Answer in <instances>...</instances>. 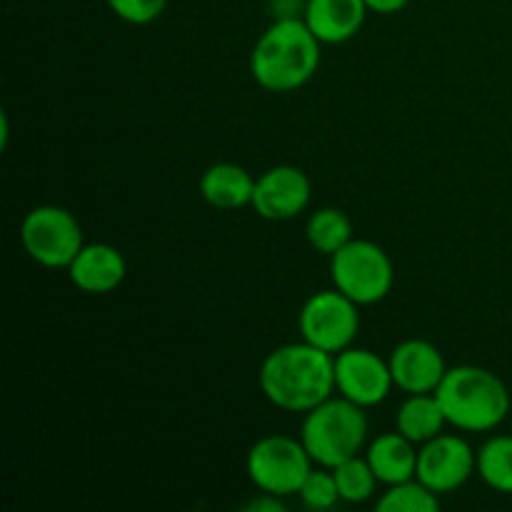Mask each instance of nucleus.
Segmentation results:
<instances>
[{
    "label": "nucleus",
    "instance_id": "13",
    "mask_svg": "<svg viewBox=\"0 0 512 512\" xmlns=\"http://www.w3.org/2000/svg\"><path fill=\"white\" fill-rule=\"evenodd\" d=\"M128 263L115 245L85 243L73 263L68 265V278L80 293L108 295L125 280Z\"/></svg>",
    "mask_w": 512,
    "mask_h": 512
},
{
    "label": "nucleus",
    "instance_id": "24",
    "mask_svg": "<svg viewBox=\"0 0 512 512\" xmlns=\"http://www.w3.org/2000/svg\"><path fill=\"white\" fill-rule=\"evenodd\" d=\"M370 8V13H378V15H393L400 13L403 8H408L410 0H365Z\"/></svg>",
    "mask_w": 512,
    "mask_h": 512
},
{
    "label": "nucleus",
    "instance_id": "2",
    "mask_svg": "<svg viewBox=\"0 0 512 512\" xmlns=\"http://www.w3.org/2000/svg\"><path fill=\"white\" fill-rule=\"evenodd\" d=\"M320 45L303 18L275 20L253 45L250 75L270 93H293L318 73Z\"/></svg>",
    "mask_w": 512,
    "mask_h": 512
},
{
    "label": "nucleus",
    "instance_id": "18",
    "mask_svg": "<svg viewBox=\"0 0 512 512\" xmlns=\"http://www.w3.org/2000/svg\"><path fill=\"white\" fill-rule=\"evenodd\" d=\"M305 238L315 253L330 258L353 240V223L340 208H320L305 223Z\"/></svg>",
    "mask_w": 512,
    "mask_h": 512
},
{
    "label": "nucleus",
    "instance_id": "14",
    "mask_svg": "<svg viewBox=\"0 0 512 512\" xmlns=\"http://www.w3.org/2000/svg\"><path fill=\"white\" fill-rule=\"evenodd\" d=\"M370 8L365 0H308L303 20L323 45H340L363 30Z\"/></svg>",
    "mask_w": 512,
    "mask_h": 512
},
{
    "label": "nucleus",
    "instance_id": "20",
    "mask_svg": "<svg viewBox=\"0 0 512 512\" xmlns=\"http://www.w3.org/2000/svg\"><path fill=\"white\" fill-rule=\"evenodd\" d=\"M438 508L440 495L433 493L428 485L420 483L418 478L388 485V490L375 503L378 512H435Z\"/></svg>",
    "mask_w": 512,
    "mask_h": 512
},
{
    "label": "nucleus",
    "instance_id": "12",
    "mask_svg": "<svg viewBox=\"0 0 512 512\" xmlns=\"http://www.w3.org/2000/svg\"><path fill=\"white\" fill-rule=\"evenodd\" d=\"M388 363L395 388L403 390L405 395L435 393L448 373L443 353L430 340L420 338H410L395 345Z\"/></svg>",
    "mask_w": 512,
    "mask_h": 512
},
{
    "label": "nucleus",
    "instance_id": "21",
    "mask_svg": "<svg viewBox=\"0 0 512 512\" xmlns=\"http://www.w3.org/2000/svg\"><path fill=\"white\" fill-rule=\"evenodd\" d=\"M330 470H333L335 483H338L340 500H345V503H365V500L373 498L375 488L380 485L373 468H370L368 458H360V455H355V458L345 460V463L335 465Z\"/></svg>",
    "mask_w": 512,
    "mask_h": 512
},
{
    "label": "nucleus",
    "instance_id": "16",
    "mask_svg": "<svg viewBox=\"0 0 512 512\" xmlns=\"http://www.w3.org/2000/svg\"><path fill=\"white\" fill-rule=\"evenodd\" d=\"M365 458H368L370 468H373L380 485L405 483V480L415 478V470H418V450H415V443L405 438V435H400L398 430L378 435L368 445V450H365Z\"/></svg>",
    "mask_w": 512,
    "mask_h": 512
},
{
    "label": "nucleus",
    "instance_id": "10",
    "mask_svg": "<svg viewBox=\"0 0 512 512\" xmlns=\"http://www.w3.org/2000/svg\"><path fill=\"white\" fill-rule=\"evenodd\" d=\"M395 388L388 360L368 348H348L335 355V390L360 408L380 405Z\"/></svg>",
    "mask_w": 512,
    "mask_h": 512
},
{
    "label": "nucleus",
    "instance_id": "9",
    "mask_svg": "<svg viewBox=\"0 0 512 512\" xmlns=\"http://www.w3.org/2000/svg\"><path fill=\"white\" fill-rule=\"evenodd\" d=\"M478 473V453L460 435L440 433L418 450L415 478L433 493L448 495L463 488Z\"/></svg>",
    "mask_w": 512,
    "mask_h": 512
},
{
    "label": "nucleus",
    "instance_id": "4",
    "mask_svg": "<svg viewBox=\"0 0 512 512\" xmlns=\"http://www.w3.org/2000/svg\"><path fill=\"white\" fill-rule=\"evenodd\" d=\"M368 433L370 425L365 408L340 395V398H328L318 408L305 413L300 440L315 465L335 468L363 453Z\"/></svg>",
    "mask_w": 512,
    "mask_h": 512
},
{
    "label": "nucleus",
    "instance_id": "5",
    "mask_svg": "<svg viewBox=\"0 0 512 512\" xmlns=\"http://www.w3.org/2000/svg\"><path fill=\"white\" fill-rule=\"evenodd\" d=\"M330 280L333 288L363 308L388 298L395 283V268L390 255L378 243L353 238L338 253L330 255Z\"/></svg>",
    "mask_w": 512,
    "mask_h": 512
},
{
    "label": "nucleus",
    "instance_id": "8",
    "mask_svg": "<svg viewBox=\"0 0 512 512\" xmlns=\"http://www.w3.org/2000/svg\"><path fill=\"white\" fill-rule=\"evenodd\" d=\"M360 305L353 303L338 288L313 293L303 303L298 315V328L305 343L338 355L353 348L360 333Z\"/></svg>",
    "mask_w": 512,
    "mask_h": 512
},
{
    "label": "nucleus",
    "instance_id": "15",
    "mask_svg": "<svg viewBox=\"0 0 512 512\" xmlns=\"http://www.w3.org/2000/svg\"><path fill=\"white\" fill-rule=\"evenodd\" d=\"M200 198L218 210H240L253 205L255 178L235 163H215L200 175Z\"/></svg>",
    "mask_w": 512,
    "mask_h": 512
},
{
    "label": "nucleus",
    "instance_id": "23",
    "mask_svg": "<svg viewBox=\"0 0 512 512\" xmlns=\"http://www.w3.org/2000/svg\"><path fill=\"white\" fill-rule=\"evenodd\" d=\"M115 18L128 25H150L165 13L168 0H105Z\"/></svg>",
    "mask_w": 512,
    "mask_h": 512
},
{
    "label": "nucleus",
    "instance_id": "11",
    "mask_svg": "<svg viewBox=\"0 0 512 512\" xmlns=\"http://www.w3.org/2000/svg\"><path fill=\"white\" fill-rule=\"evenodd\" d=\"M313 198L310 178L295 165H275L255 178L253 205L250 208L265 220L283 223L303 213Z\"/></svg>",
    "mask_w": 512,
    "mask_h": 512
},
{
    "label": "nucleus",
    "instance_id": "1",
    "mask_svg": "<svg viewBox=\"0 0 512 512\" xmlns=\"http://www.w3.org/2000/svg\"><path fill=\"white\" fill-rule=\"evenodd\" d=\"M258 383L270 405L308 413L335 393V355L305 343H288L265 355Z\"/></svg>",
    "mask_w": 512,
    "mask_h": 512
},
{
    "label": "nucleus",
    "instance_id": "6",
    "mask_svg": "<svg viewBox=\"0 0 512 512\" xmlns=\"http://www.w3.org/2000/svg\"><path fill=\"white\" fill-rule=\"evenodd\" d=\"M245 468H248L250 483L260 493L290 498L303 488L305 478L313 470V458L300 438L265 435L248 450Z\"/></svg>",
    "mask_w": 512,
    "mask_h": 512
},
{
    "label": "nucleus",
    "instance_id": "7",
    "mask_svg": "<svg viewBox=\"0 0 512 512\" xmlns=\"http://www.w3.org/2000/svg\"><path fill=\"white\" fill-rule=\"evenodd\" d=\"M20 243L30 260L50 270L68 268L85 245L83 228L70 210L60 205H38L20 223Z\"/></svg>",
    "mask_w": 512,
    "mask_h": 512
},
{
    "label": "nucleus",
    "instance_id": "19",
    "mask_svg": "<svg viewBox=\"0 0 512 512\" xmlns=\"http://www.w3.org/2000/svg\"><path fill=\"white\" fill-rule=\"evenodd\" d=\"M478 475L495 493L512 495V435H495L478 450Z\"/></svg>",
    "mask_w": 512,
    "mask_h": 512
},
{
    "label": "nucleus",
    "instance_id": "17",
    "mask_svg": "<svg viewBox=\"0 0 512 512\" xmlns=\"http://www.w3.org/2000/svg\"><path fill=\"white\" fill-rule=\"evenodd\" d=\"M445 425H448V420H445L435 393L408 395L395 413V430L413 440L415 445H425L428 440L438 438Z\"/></svg>",
    "mask_w": 512,
    "mask_h": 512
},
{
    "label": "nucleus",
    "instance_id": "3",
    "mask_svg": "<svg viewBox=\"0 0 512 512\" xmlns=\"http://www.w3.org/2000/svg\"><path fill=\"white\" fill-rule=\"evenodd\" d=\"M445 420L463 433H488L510 413L508 385L480 365L448 368L435 390Z\"/></svg>",
    "mask_w": 512,
    "mask_h": 512
},
{
    "label": "nucleus",
    "instance_id": "22",
    "mask_svg": "<svg viewBox=\"0 0 512 512\" xmlns=\"http://www.w3.org/2000/svg\"><path fill=\"white\" fill-rule=\"evenodd\" d=\"M300 500H303L305 508L310 510H330L340 500L338 483H335V475L330 468L320 465L318 470H310V475L305 478L303 488H300Z\"/></svg>",
    "mask_w": 512,
    "mask_h": 512
}]
</instances>
